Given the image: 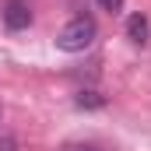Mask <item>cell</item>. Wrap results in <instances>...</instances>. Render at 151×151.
Masks as SVG:
<instances>
[{
    "mask_svg": "<svg viewBox=\"0 0 151 151\" xmlns=\"http://www.w3.org/2000/svg\"><path fill=\"white\" fill-rule=\"evenodd\" d=\"M91 42H95V21L84 18V14H77V18H70V21L60 28L56 49H63V53H84Z\"/></svg>",
    "mask_w": 151,
    "mask_h": 151,
    "instance_id": "obj_1",
    "label": "cell"
},
{
    "mask_svg": "<svg viewBox=\"0 0 151 151\" xmlns=\"http://www.w3.org/2000/svg\"><path fill=\"white\" fill-rule=\"evenodd\" d=\"M127 35H130V42H134V46H144V42H148V35H151L148 18H144V14H130V18H127Z\"/></svg>",
    "mask_w": 151,
    "mask_h": 151,
    "instance_id": "obj_3",
    "label": "cell"
},
{
    "mask_svg": "<svg viewBox=\"0 0 151 151\" xmlns=\"http://www.w3.org/2000/svg\"><path fill=\"white\" fill-rule=\"evenodd\" d=\"M0 151H18V141L14 137H0Z\"/></svg>",
    "mask_w": 151,
    "mask_h": 151,
    "instance_id": "obj_6",
    "label": "cell"
},
{
    "mask_svg": "<svg viewBox=\"0 0 151 151\" xmlns=\"http://www.w3.org/2000/svg\"><path fill=\"white\" fill-rule=\"evenodd\" d=\"M95 4H99L102 11H109V14H119V11H123V0H95Z\"/></svg>",
    "mask_w": 151,
    "mask_h": 151,
    "instance_id": "obj_5",
    "label": "cell"
},
{
    "mask_svg": "<svg viewBox=\"0 0 151 151\" xmlns=\"http://www.w3.org/2000/svg\"><path fill=\"white\" fill-rule=\"evenodd\" d=\"M67 151H91V148H67Z\"/></svg>",
    "mask_w": 151,
    "mask_h": 151,
    "instance_id": "obj_7",
    "label": "cell"
},
{
    "mask_svg": "<svg viewBox=\"0 0 151 151\" xmlns=\"http://www.w3.org/2000/svg\"><path fill=\"white\" fill-rule=\"evenodd\" d=\"M4 25H7L11 32L28 28V25H32V7H28V0H7V4H4Z\"/></svg>",
    "mask_w": 151,
    "mask_h": 151,
    "instance_id": "obj_2",
    "label": "cell"
},
{
    "mask_svg": "<svg viewBox=\"0 0 151 151\" xmlns=\"http://www.w3.org/2000/svg\"><path fill=\"white\" fill-rule=\"evenodd\" d=\"M77 106H81V109H102L106 99H102L99 91H81V95H77Z\"/></svg>",
    "mask_w": 151,
    "mask_h": 151,
    "instance_id": "obj_4",
    "label": "cell"
}]
</instances>
